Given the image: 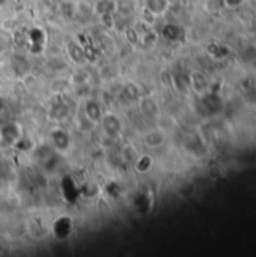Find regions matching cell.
Segmentation results:
<instances>
[{"label": "cell", "instance_id": "obj_22", "mask_svg": "<svg viewBox=\"0 0 256 257\" xmlns=\"http://www.w3.org/2000/svg\"><path fill=\"white\" fill-rule=\"evenodd\" d=\"M246 3V0H225V6L228 9H237L240 6H243Z\"/></svg>", "mask_w": 256, "mask_h": 257}, {"label": "cell", "instance_id": "obj_21", "mask_svg": "<svg viewBox=\"0 0 256 257\" xmlns=\"http://www.w3.org/2000/svg\"><path fill=\"white\" fill-rule=\"evenodd\" d=\"M9 120H11V108L6 104L0 102V123L3 125Z\"/></svg>", "mask_w": 256, "mask_h": 257}, {"label": "cell", "instance_id": "obj_7", "mask_svg": "<svg viewBox=\"0 0 256 257\" xmlns=\"http://www.w3.org/2000/svg\"><path fill=\"white\" fill-rule=\"evenodd\" d=\"M84 116L91 122H100L101 117H103L101 105L97 101H94V99L86 101V104H84Z\"/></svg>", "mask_w": 256, "mask_h": 257}, {"label": "cell", "instance_id": "obj_1", "mask_svg": "<svg viewBox=\"0 0 256 257\" xmlns=\"http://www.w3.org/2000/svg\"><path fill=\"white\" fill-rule=\"evenodd\" d=\"M201 107L204 108L205 114L216 116L225 110V99L222 98L220 93L213 92V90H207L205 93L201 95Z\"/></svg>", "mask_w": 256, "mask_h": 257}, {"label": "cell", "instance_id": "obj_26", "mask_svg": "<svg viewBox=\"0 0 256 257\" xmlns=\"http://www.w3.org/2000/svg\"><path fill=\"white\" fill-rule=\"evenodd\" d=\"M0 51H2V44H0Z\"/></svg>", "mask_w": 256, "mask_h": 257}, {"label": "cell", "instance_id": "obj_4", "mask_svg": "<svg viewBox=\"0 0 256 257\" xmlns=\"http://www.w3.org/2000/svg\"><path fill=\"white\" fill-rule=\"evenodd\" d=\"M170 0H146L145 2V11L151 14L152 17H160L167 12L170 6Z\"/></svg>", "mask_w": 256, "mask_h": 257}, {"label": "cell", "instance_id": "obj_2", "mask_svg": "<svg viewBox=\"0 0 256 257\" xmlns=\"http://www.w3.org/2000/svg\"><path fill=\"white\" fill-rule=\"evenodd\" d=\"M100 122H101V126H103V130L106 131V134H107L109 137L118 136V134L121 133V130H122V122H121V119H119L116 114H113V113L104 114V116L101 117Z\"/></svg>", "mask_w": 256, "mask_h": 257}, {"label": "cell", "instance_id": "obj_28", "mask_svg": "<svg viewBox=\"0 0 256 257\" xmlns=\"http://www.w3.org/2000/svg\"><path fill=\"white\" fill-rule=\"evenodd\" d=\"M170 2H174V0H170Z\"/></svg>", "mask_w": 256, "mask_h": 257}, {"label": "cell", "instance_id": "obj_25", "mask_svg": "<svg viewBox=\"0 0 256 257\" xmlns=\"http://www.w3.org/2000/svg\"><path fill=\"white\" fill-rule=\"evenodd\" d=\"M5 3H6V0H0V6H2V5H5Z\"/></svg>", "mask_w": 256, "mask_h": 257}, {"label": "cell", "instance_id": "obj_16", "mask_svg": "<svg viewBox=\"0 0 256 257\" xmlns=\"http://www.w3.org/2000/svg\"><path fill=\"white\" fill-rule=\"evenodd\" d=\"M121 95L127 99V102H134V101L139 99V95H140V93H139V89H137L133 83H128V84L124 86Z\"/></svg>", "mask_w": 256, "mask_h": 257}, {"label": "cell", "instance_id": "obj_18", "mask_svg": "<svg viewBox=\"0 0 256 257\" xmlns=\"http://www.w3.org/2000/svg\"><path fill=\"white\" fill-rule=\"evenodd\" d=\"M243 62H246L247 65L256 66V47L255 45H249L246 47V50L241 53Z\"/></svg>", "mask_w": 256, "mask_h": 257}, {"label": "cell", "instance_id": "obj_13", "mask_svg": "<svg viewBox=\"0 0 256 257\" xmlns=\"http://www.w3.org/2000/svg\"><path fill=\"white\" fill-rule=\"evenodd\" d=\"M69 114V108L65 102H56L51 108H50V116L54 119V120H63L66 116Z\"/></svg>", "mask_w": 256, "mask_h": 257}, {"label": "cell", "instance_id": "obj_27", "mask_svg": "<svg viewBox=\"0 0 256 257\" xmlns=\"http://www.w3.org/2000/svg\"><path fill=\"white\" fill-rule=\"evenodd\" d=\"M255 89H256V81H255Z\"/></svg>", "mask_w": 256, "mask_h": 257}, {"label": "cell", "instance_id": "obj_9", "mask_svg": "<svg viewBox=\"0 0 256 257\" xmlns=\"http://www.w3.org/2000/svg\"><path fill=\"white\" fill-rule=\"evenodd\" d=\"M11 66H12V71L18 75V77H24L29 71H30V63L26 60V57L23 56H12V60H11Z\"/></svg>", "mask_w": 256, "mask_h": 257}, {"label": "cell", "instance_id": "obj_24", "mask_svg": "<svg viewBox=\"0 0 256 257\" xmlns=\"http://www.w3.org/2000/svg\"><path fill=\"white\" fill-rule=\"evenodd\" d=\"M253 30H255V32H256V18H255V20H253Z\"/></svg>", "mask_w": 256, "mask_h": 257}, {"label": "cell", "instance_id": "obj_17", "mask_svg": "<svg viewBox=\"0 0 256 257\" xmlns=\"http://www.w3.org/2000/svg\"><path fill=\"white\" fill-rule=\"evenodd\" d=\"M134 167L139 173H146L148 170H151L152 167V158L149 155H142L136 160Z\"/></svg>", "mask_w": 256, "mask_h": 257}, {"label": "cell", "instance_id": "obj_3", "mask_svg": "<svg viewBox=\"0 0 256 257\" xmlns=\"http://www.w3.org/2000/svg\"><path fill=\"white\" fill-rule=\"evenodd\" d=\"M21 137V131L20 126L15 122H6L2 125L0 130V139L6 143V145H15L18 142V139Z\"/></svg>", "mask_w": 256, "mask_h": 257}, {"label": "cell", "instance_id": "obj_23", "mask_svg": "<svg viewBox=\"0 0 256 257\" xmlns=\"http://www.w3.org/2000/svg\"><path fill=\"white\" fill-rule=\"evenodd\" d=\"M127 39H128L131 44H136V42H137V39H139L137 32H136L134 29H128V30H127Z\"/></svg>", "mask_w": 256, "mask_h": 257}, {"label": "cell", "instance_id": "obj_19", "mask_svg": "<svg viewBox=\"0 0 256 257\" xmlns=\"http://www.w3.org/2000/svg\"><path fill=\"white\" fill-rule=\"evenodd\" d=\"M208 54L214 59H223L226 54H228V50L222 45H217V44H211L208 47Z\"/></svg>", "mask_w": 256, "mask_h": 257}, {"label": "cell", "instance_id": "obj_15", "mask_svg": "<svg viewBox=\"0 0 256 257\" xmlns=\"http://www.w3.org/2000/svg\"><path fill=\"white\" fill-rule=\"evenodd\" d=\"M68 54L72 59V62H75V63H83L84 62V57H86L84 56V50L80 45L74 44V42H71L68 45Z\"/></svg>", "mask_w": 256, "mask_h": 257}, {"label": "cell", "instance_id": "obj_8", "mask_svg": "<svg viewBox=\"0 0 256 257\" xmlns=\"http://www.w3.org/2000/svg\"><path fill=\"white\" fill-rule=\"evenodd\" d=\"M161 35H163V38H166L167 41L174 42V41H180V39L183 38L184 32H183L181 26H178V24H175V23H167V24H164V27H163V30H161Z\"/></svg>", "mask_w": 256, "mask_h": 257}, {"label": "cell", "instance_id": "obj_20", "mask_svg": "<svg viewBox=\"0 0 256 257\" xmlns=\"http://www.w3.org/2000/svg\"><path fill=\"white\" fill-rule=\"evenodd\" d=\"M226 6H225V0H207L205 2V9L208 12H220L223 11Z\"/></svg>", "mask_w": 256, "mask_h": 257}, {"label": "cell", "instance_id": "obj_12", "mask_svg": "<svg viewBox=\"0 0 256 257\" xmlns=\"http://www.w3.org/2000/svg\"><path fill=\"white\" fill-rule=\"evenodd\" d=\"M27 39H29V44L30 47H39L42 50L44 47V42H45V33L42 32V29H32L27 35Z\"/></svg>", "mask_w": 256, "mask_h": 257}, {"label": "cell", "instance_id": "obj_14", "mask_svg": "<svg viewBox=\"0 0 256 257\" xmlns=\"http://www.w3.org/2000/svg\"><path fill=\"white\" fill-rule=\"evenodd\" d=\"M142 111L146 117H155L158 114V107L155 104V101L152 98H143L142 99Z\"/></svg>", "mask_w": 256, "mask_h": 257}, {"label": "cell", "instance_id": "obj_5", "mask_svg": "<svg viewBox=\"0 0 256 257\" xmlns=\"http://www.w3.org/2000/svg\"><path fill=\"white\" fill-rule=\"evenodd\" d=\"M190 87L198 92L199 95L205 93L207 90H210V83H208V78L202 74V72H195V74H190Z\"/></svg>", "mask_w": 256, "mask_h": 257}, {"label": "cell", "instance_id": "obj_6", "mask_svg": "<svg viewBox=\"0 0 256 257\" xmlns=\"http://www.w3.org/2000/svg\"><path fill=\"white\" fill-rule=\"evenodd\" d=\"M51 142H53V145H54V148L57 151L65 152L69 148L71 139H69V134L65 130H54L53 134H51Z\"/></svg>", "mask_w": 256, "mask_h": 257}, {"label": "cell", "instance_id": "obj_10", "mask_svg": "<svg viewBox=\"0 0 256 257\" xmlns=\"http://www.w3.org/2000/svg\"><path fill=\"white\" fill-rule=\"evenodd\" d=\"M118 11V0H98L95 3V12L103 17L107 14H115Z\"/></svg>", "mask_w": 256, "mask_h": 257}, {"label": "cell", "instance_id": "obj_11", "mask_svg": "<svg viewBox=\"0 0 256 257\" xmlns=\"http://www.w3.org/2000/svg\"><path fill=\"white\" fill-rule=\"evenodd\" d=\"M164 140H166V137H164V134H163L160 130H152V131H149V133L145 136V139H143V142H145V145H146L148 148H158V146H161V145L164 143Z\"/></svg>", "mask_w": 256, "mask_h": 257}]
</instances>
